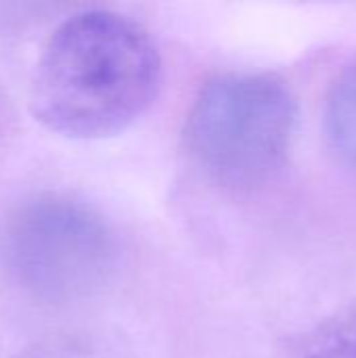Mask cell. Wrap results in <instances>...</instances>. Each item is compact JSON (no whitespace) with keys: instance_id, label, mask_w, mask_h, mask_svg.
<instances>
[{"instance_id":"obj_1","label":"cell","mask_w":356,"mask_h":358,"mask_svg":"<svg viewBox=\"0 0 356 358\" xmlns=\"http://www.w3.org/2000/svg\"><path fill=\"white\" fill-rule=\"evenodd\" d=\"M162 55L126 15L92 8L50 34L31 80L36 120L67 138H107L130 128L157 99Z\"/></svg>"},{"instance_id":"obj_2","label":"cell","mask_w":356,"mask_h":358,"mask_svg":"<svg viewBox=\"0 0 356 358\" xmlns=\"http://www.w3.org/2000/svg\"><path fill=\"white\" fill-rule=\"evenodd\" d=\"M298 124L290 86L269 73H225L197 94L185 143L197 168L225 187L269 178L285 159Z\"/></svg>"},{"instance_id":"obj_3","label":"cell","mask_w":356,"mask_h":358,"mask_svg":"<svg viewBox=\"0 0 356 358\" xmlns=\"http://www.w3.org/2000/svg\"><path fill=\"white\" fill-rule=\"evenodd\" d=\"M0 258L25 294L69 304L111 283L120 243L109 222L88 203L42 195L10 214L0 237Z\"/></svg>"},{"instance_id":"obj_4","label":"cell","mask_w":356,"mask_h":358,"mask_svg":"<svg viewBox=\"0 0 356 358\" xmlns=\"http://www.w3.org/2000/svg\"><path fill=\"white\" fill-rule=\"evenodd\" d=\"M17 358H136L130 344L101 329H67L48 334L29 346Z\"/></svg>"},{"instance_id":"obj_5","label":"cell","mask_w":356,"mask_h":358,"mask_svg":"<svg viewBox=\"0 0 356 358\" xmlns=\"http://www.w3.org/2000/svg\"><path fill=\"white\" fill-rule=\"evenodd\" d=\"M325 130L338 155L356 168V61L338 76L329 90Z\"/></svg>"},{"instance_id":"obj_6","label":"cell","mask_w":356,"mask_h":358,"mask_svg":"<svg viewBox=\"0 0 356 358\" xmlns=\"http://www.w3.org/2000/svg\"><path fill=\"white\" fill-rule=\"evenodd\" d=\"M292 358H356V302L342 306L304 334Z\"/></svg>"}]
</instances>
